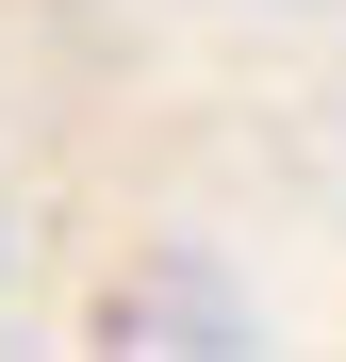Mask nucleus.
<instances>
[{
  "instance_id": "1",
  "label": "nucleus",
  "mask_w": 346,
  "mask_h": 362,
  "mask_svg": "<svg viewBox=\"0 0 346 362\" xmlns=\"http://www.w3.org/2000/svg\"><path fill=\"white\" fill-rule=\"evenodd\" d=\"M99 346H248V296H214V280H115L99 296Z\"/></svg>"
}]
</instances>
